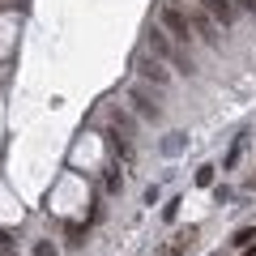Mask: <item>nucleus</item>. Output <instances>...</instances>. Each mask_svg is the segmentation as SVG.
Instances as JSON below:
<instances>
[{
    "label": "nucleus",
    "instance_id": "f257e3e1",
    "mask_svg": "<svg viewBox=\"0 0 256 256\" xmlns=\"http://www.w3.org/2000/svg\"><path fill=\"white\" fill-rule=\"evenodd\" d=\"M150 52H154V60L162 64V68H175V73H188V77L196 73V64L188 60V52H184V47H175L162 30H150Z\"/></svg>",
    "mask_w": 256,
    "mask_h": 256
},
{
    "label": "nucleus",
    "instance_id": "f03ea898",
    "mask_svg": "<svg viewBox=\"0 0 256 256\" xmlns=\"http://www.w3.org/2000/svg\"><path fill=\"white\" fill-rule=\"evenodd\" d=\"M158 18H162V26H158V30H162V34L171 38L175 47H188V43H192V26H188V13H184L180 4H175V0H166Z\"/></svg>",
    "mask_w": 256,
    "mask_h": 256
},
{
    "label": "nucleus",
    "instance_id": "7ed1b4c3",
    "mask_svg": "<svg viewBox=\"0 0 256 256\" xmlns=\"http://www.w3.org/2000/svg\"><path fill=\"white\" fill-rule=\"evenodd\" d=\"M188 13V26H192V38H201V43H210V47H222V38H218V26H214V18L205 9H184Z\"/></svg>",
    "mask_w": 256,
    "mask_h": 256
},
{
    "label": "nucleus",
    "instance_id": "20e7f679",
    "mask_svg": "<svg viewBox=\"0 0 256 256\" xmlns=\"http://www.w3.org/2000/svg\"><path fill=\"white\" fill-rule=\"evenodd\" d=\"M201 9L214 18V26H235V0H201Z\"/></svg>",
    "mask_w": 256,
    "mask_h": 256
},
{
    "label": "nucleus",
    "instance_id": "39448f33",
    "mask_svg": "<svg viewBox=\"0 0 256 256\" xmlns=\"http://www.w3.org/2000/svg\"><path fill=\"white\" fill-rule=\"evenodd\" d=\"M128 98H132V107H137V111H141V116H146V120H154V124H158V120H162V111H158L154 94H150L146 86H132V94H128Z\"/></svg>",
    "mask_w": 256,
    "mask_h": 256
},
{
    "label": "nucleus",
    "instance_id": "423d86ee",
    "mask_svg": "<svg viewBox=\"0 0 256 256\" xmlns=\"http://www.w3.org/2000/svg\"><path fill=\"white\" fill-rule=\"evenodd\" d=\"M141 73H146V82H154L158 90H162V86L171 82V73H166V68H162V64L154 60V56H150V60H141Z\"/></svg>",
    "mask_w": 256,
    "mask_h": 256
},
{
    "label": "nucleus",
    "instance_id": "0eeeda50",
    "mask_svg": "<svg viewBox=\"0 0 256 256\" xmlns=\"http://www.w3.org/2000/svg\"><path fill=\"white\" fill-rule=\"evenodd\" d=\"M111 124H116L120 132H124V137H132V120H128V116H124V111H120V107L111 111Z\"/></svg>",
    "mask_w": 256,
    "mask_h": 256
},
{
    "label": "nucleus",
    "instance_id": "6e6552de",
    "mask_svg": "<svg viewBox=\"0 0 256 256\" xmlns=\"http://www.w3.org/2000/svg\"><path fill=\"white\" fill-rule=\"evenodd\" d=\"M196 184H201V188H210V184H214V166H201V171H196Z\"/></svg>",
    "mask_w": 256,
    "mask_h": 256
},
{
    "label": "nucleus",
    "instance_id": "1a4fd4ad",
    "mask_svg": "<svg viewBox=\"0 0 256 256\" xmlns=\"http://www.w3.org/2000/svg\"><path fill=\"white\" fill-rule=\"evenodd\" d=\"M252 239H256V230H252V226H244V230H239V235H235V244H239V248H248V244H252Z\"/></svg>",
    "mask_w": 256,
    "mask_h": 256
},
{
    "label": "nucleus",
    "instance_id": "9d476101",
    "mask_svg": "<svg viewBox=\"0 0 256 256\" xmlns=\"http://www.w3.org/2000/svg\"><path fill=\"white\" fill-rule=\"evenodd\" d=\"M30 256H56V248L43 239V244H34V252H30Z\"/></svg>",
    "mask_w": 256,
    "mask_h": 256
},
{
    "label": "nucleus",
    "instance_id": "9b49d317",
    "mask_svg": "<svg viewBox=\"0 0 256 256\" xmlns=\"http://www.w3.org/2000/svg\"><path fill=\"white\" fill-rule=\"evenodd\" d=\"M235 9H248V13L256 18V0H235Z\"/></svg>",
    "mask_w": 256,
    "mask_h": 256
},
{
    "label": "nucleus",
    "instance_id": "f8f14e48",
    "mask_svg": "<svg viewBox=\"0 0 256 256\" xmlns=\"http://www.w3.org/2000/svg\"><path fill=\"white\" fill-rule=\"evenodd\" d=\"M0 252H9V235L4 230H0Z\"/></svg>",
    "mask_w": 256,
    "mask_h": 256
},
{
    "label": "nucleus",
    "instance_id": "ddd939ff",
    "mask_svg": "<svg viewBox=\"0 0 256 256\" xmlns=\"http://www.w3.org/2000/svg\"><path fill=\"white\" fill-rule=\"evenodd\" d=\"M248 184H252V188H256V175H252V180H248Z\"/></svg>",
    "mask_w": 256,
    "mask_h": 256
}]
</instances>
